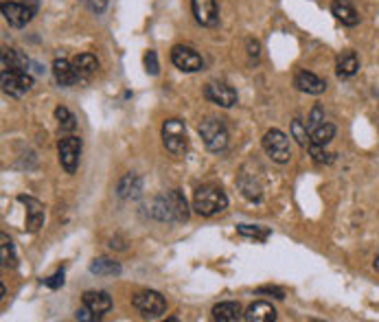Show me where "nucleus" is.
I'll list each match as a JSON object with an SVG mask.
<instances>
[{
    "mask_svg": "<svg viewBox=\"0 0 379 322\" xmlns=\"http://www.w3.org/2000/svg\"><path fill=\"white\" fill-rule=\"evenodd\" d=\"M145 69H147L151 77L160 73V64H158V58H156V51H147V55H145Z\"/></svg>",
    "mask_w": 379,
    "mask_h": 322,
    "instance_id": "obj_31",
    "label": "nucleus"
},
{
    "mask_svg": "<svg viewBox=\"0 0 379 322\" xmlns=\"http://www.w3.org/2000/svg\"><path fill=\"white\" fill-rule=\"evenodd\" d=\"M84 305L93 309L97 316H103L112 309V298L108 292H86L84 294Z\"/></svg>",
    "mask_w": 379,
    "mask_h": 322,
    "instance_id": "obj_19",
    "label": "nucleus"
},
{
    "mask_svg": "<svg viewBox=\"0 0 379 322\" xmlns=\"http://www.w3.org/2000/svg\"><path fill=\"white\" fill-rule=\"evenodd\" d=\"M239 188H241V193L246 195L248 199H252V202H259V199H261V186L254 182V177H250V180H248L246 173L239 175Z\"/></svg>",
    "mask_w": 379,
    "mask_h": 322,
    "instance_id": "obj_27",
    "label": "nucleus"
},
{
    "mask_svg": "<svg viewBox=\"0 0 379 322\" xmlns=\"http://www.w3.org/2000/svg\"><path fill=\"white\" fill-rule=\"evenodd\" d=\"M322 121H325V112H322V108L320 106H316L314 110H311V116H309V121H307V127L309 129H314L316 125H320Z\"/></svg>",
    "mask_w": 379,
    "mask_h": 322,
    "instance_id": "obj_33",
    "label": "nucleus"
},
{
    "mask_svg": "<svg viewBox=\"0 0 379 322\" xmlns=\"http://www.w3.org/2000/svg\"><path fill=\"white\" fill-rule=\"evenodd\" d=\"M213 318L219 322H239L243 320V307L239 303H219L213 307Z\"/></svg>",
    "mask_w": 379,
    "mask_h": 322,
    "instance_id": "obj_20",
    "label": "nucleus"
},
{
    "mask_svg": "<svg viewBox=\"0 0 379 322\" xmlns=\"http://www.w3.org/2000/svg\"><path fill=\"white\" fill-rule=\"evenodd\" d=\"M237 232L241 237H250V239H256V241H265L267 237H270V228H265V226L241 224V226H237Z\"/></svg>",
    "mask_w": 379,
    "mask_h": 322,
    "instance_id": "obj_28",
    "label": "nucleus"
},
{
    "mask_svg": "<svg viewBox=\"0 0 379 322\" xmlns=\"http://www.w3.org/2000/svg\"><path fill=\"white\" fill-rule=\"evenodd\" d=\"M263 149L274 162L285 164L292 158V147H289V138L281 129H267L263 136Z\"/></svg>",
    "mask_w": 379,
    "mask_h": 322,
    "instance_id": "obj_5",
    "label": "nucleus"
},
{
    "mask_svg": "<svg viewBox=\"0 0 379 322\" xmlns=\"http://www.w3.org/2000/svg\"><path fill=\"white\" fill-rule=\"evenodd\" d=\"M0 261H3V268H16V250H14V241H11L5 232L0 235Z\"/></svg>",
    "mask_w": 379,
    "mask_h": 322,
    "instance_id": "obj_26",
    "label": "nucleus"
},
{
    "mask_svg": "<svg viewBox=\"0 0 379 322\" xmlns=\"http://www.w3.org/2000/svg\"><path fill=\"white\" fill-rule=\"evenodd\" d=\"M18 202H22L27 206V230L38 232L44 226V215H47L44 204L40 202V199L31 197V195H18Z\"/></svg>",
    "mask_w": 379,
    "mask_h": 322,
    "instance_id": "obj_13",
    "label": "nucleus"
},
{
    "mask_svg": "<svg viewBox=\"0 0 379 322\" xmlns=\"http://www.w3.org/2000/svg\"><path fill=\"white\" fill-rule=\"evenodd\" d=\"M75 318H77V320H82V322H95V320H99V318H101V316H97V314L93 312V309H88V307L84 305V307H80V309H77Z\"/></svg>",
    "mask_w": 379,
    "mask_h": 322,
    "instance_id": "obj_34",
    "label": "nucleus"
},
{
    "mask_svg": "<svg viewBox=\"0 0 379 322\" xmlns=\"http://www.w3.org/2000/svg\"><path fill=\"white\" fill-rule=\"evenodd\" d=\"M292 136L298 140L300 147H309L311 136H309V132H307V125H305L300 119H294V121H292Z\"/></svg>",
    "mask_w": 379,
    "mask_h": 322,
    "instance_id": "obj_29",
    "label": "nucleus"
},
{
    "mask_svg": "<svg viewBox=\"0 0 379 322\" xmlns=\"http://www.w3.org/2000/svg\"><path fill=\"white\" fill-rule=\"evenodd\" d=\"M193 208L202 217H213L221 213V210H226L228 197L224 193V188L217 184H202L193 195Z\"/></svg>",
    "mask_w": 379,
    "mask_h": 322,
    "instance_id": "obj_2",
    "label": "nucleus"
},
{
    "mask_svg": "<svg viewBox=\"0 0 379 322\" xmlns=\"http://www.w3.org/2000/svg\"><path fill=\"white\" fill-rule=\"evenodd\" d=\"M338 77L340 79H349V77H353L355 73L360 71V60L358 55H355V51H342L338 55Z\"/></svg>",
    "mask_w": 379,
    "mask_h": 322,
    "instance_id": "obj_21",
    "label": "nucleus"
},
{
    "mask_svg": "<svg viewBox=\"0 0 379 322\" xmlns=\"http://www.w3.org/2000/svg\"><path fill=\"white\" fill-rule=\"evenodd\" d=\"M132 305L136 307L145 318H160L167 312L164 296L160 292H154V290H145V292L134 294Z\"/></svg>",
    "mask_w": 379,
    "mask_h": 322,
    "instance_id": "obj_6",
    "label": "nucleus"
},
{
    "mask_svg": "<svg viewBox=\"0 0 379 322\" xmlns=\"http://www.w3.org/2000/svg\"><path fill=\"white\" fill-rule=\"evenodd\" d=\"M58 151H60V162L64 166V171L75 173L77 166H80V158H82V138L80 136L62 138L58 145Z\"/></svg>",
    "mask_w": 379,
    "mask_h": 322,
    "instance_id": "obj_9",
    "label": "nucleus"
},
{
    "mask_svg": "<svg viewBox=\"0 0 379 322\" xmlns=\"http://www.w3.org/2000/svg\"><path fill=\"white\" fill-rule=\"evenodd\" d=\"M44 285L51 287V290H58V287H62L64 285V270H60L58 274L49 276V279H44Z\"/></svg>",
    "mask_w": 379,
    "mask_h": 322,
    "instance_id": "obj_35",
    "label": "nucleus"
},
{
    "mask_svg": "<svg viewBox=\"0 0 379 322\" xmlns=\"http://www.w3.org/2000/svg\"><path fill=\"white\" fill-rule=\"evenodd\" d=\"M309 153H311V158H314L316 162H331V156L325 151V147H320V145H314V143H309Z\"/></svg>",
    "mask_w": 379,
    "mask_h": 322,
    "instance_id": "obj_32",
    "label": "nucleus"
},
{
    "mask_svg": "<svg viewBox=\"0 0 379 322\" xmlns=\"http://www.w3.org/2000/svg\"><path fill=\"white\" fill-rule=\"evenodd\" d=\"M33 88V77L27 71H3V92L20 99Z\"/></svg>",
    "mask_w": 379,
    "mask_h": 322,
    "instance_id": "obj_7",
    "label": "nucleus"
},
{
    "mask_svg": "<svg viewBox=\"0 0 379 322\" xmlns=\"http://www.w3.org/2000/svg\"><path fill=\"white\" fill-rule=\"evenodd\" d=\"M55 116H58V121H60V129H62V132H73V129L77 127V121H75V116L71 114L69 108L60 106L58 110H55Z\"/></svg>",
    "mask_w": 379,
    "mask_h": 322,
    "instance_id": "obj_30",
    "label": "nucleus"
},
{
    "mask_svg": "<svg viewBox=\"0 0 379 322\" xmlns=\"http://www.w3.org/2000/svg\"><path fill=\"white\" fill-rule=\"evenodd\" d=\"M243 320L246 322H274L276 309L265 301H256L243 312Z\"/></svg>",
    "mask_w": 379,
    "mask_h": 322,
    "instance_id": "obj_17",
    "label": "nucleus"
},
{
    "mask_svg": "<svg viewBox=\"0 0 379 322\" xmlns=\"http://www.w3.org/2000/svg\"><path fill=\"white\" fill-rule=\"evenodd\" d=\"M90 272L97 274V276H119L121 274V263L108 259V257H99L90 263Z\"/></svg>",
    "mask_w": 379,
    "mask_h": 322,
    "instance_id": "obj_24",
    "label": "nucleus"
},
{
    "mask_svg": "<svg viewBox=\"0 0 379 322\" xmlns=\"http://www.w3.org/2000/svg\"><path fill=\"white\" fill-rule=\"evenodd\" d=\"M162 143L169 153L173 156H182L188 147V138H186V127L180 119H169L162 123Z\"/></svg>",
    "mask_w": 379,
    "mask_h": 322,
    "instance_id": "obj_4",
    "label": "nucleus"
},
{
    "mask_svg": "<svg viewBox=\"0 0 379 322\" xmlns=\"http://www.w3.org/2000/svg\"><path fill=\"white\" fill-rule=\"evenodd\" d=\"M204 97L208 99L210 103H215L219 108H232L237 103V92H235V88H230L226 84H206L204 88Z\"/></svg>",
    "mask_w": 379,
    "mask_h": 322,
    "instance_id": "obj_11",
    "label": "nucleus"
},
{
    "mask_svg": "<svg viewBox=\"0 0 379 322\" xmlns=\"http://www.w3.org/2000/svg\"><path fill=\"white\" fill-rule=\"evenodd\" d=\"M27 58L14 49L3 51V71H27Z\"/></svg>",
    "mask_w": 379,
    "mask_h": 322,
    "instance_id": "obj_25",
    "label": "nucleus"
},
{
    "mask_svg": "<svg viewBox=\"0 0 379 322\" xmlns=\"http://www.w3.org/2000/svg\"><path fill=\"white\" fill-rule=\"evenodd\" d=\"M151 215L160 221H175L182 224L188 219V204L180 188H171L164 195H158L151 204Z\"/></svg>",
    "mask_w": 379,
    "mask_h": 322,
    "instance_id": "obj_1",
    "label": "nucleus"
},
{
    "mask_svg": "<svg viewBox=\"0 0 379 322\" xmlns=\"http://www.w3.org/2000/svg\"><path fill=\"white\" fill-rule=\"evenodd\" d=\"M73 66H75L77 75H80V79H90L99 69V60L93 53H82L73 60Z\"/></svg>",
    "mask_w": 379,
    "mask_h": 322,
    "instance_id": "obj_22",
    "label": "nucleus"
},
{
    "mask_svg": "<svg viewBox=\"0 0 379 322\" xmlns=\"http://www.w3.org/2000/svg\"><path fill=\"white\" fill-rule=\"evenodd\" d=\"M140 191H143V180L140 175L136 173H127L119 180V186H117V193L121 199H136L140 197Z\"/></svg>",
    "mask_w": 379,
    "mask_h": 322,
    "instance_id": "obj_18",
    "label": "nucleus"
},
{
    "mask_svg": "<svg viewBox=\"0 0 379 322\" xmlns=\"http://www.w3.org/2000/svg\"><path fill=\"white\" fill-rule=\"evenodd\" d=\"M33 14H36V5L27 7V3H3V16L11 27L22 29L27 27Z\"/></svg>",
    "mask_w": 379,
    "mask_h": 322,
    "instance_id": "obj_10",
    "label": "nucleus"
},
{
    "mask_svg": "<svg viewBox=\"0 0 379 322\" xmlns=\"http://www.w3.org/2000/svg\"><path fill=\"white\" fill-rule=\"evenodd\" d=\"M53 77H55V82H58L60 86H64V88H71L77 82H82L80 75H77V71H75L73 62L64 60V58H58L53 62Z\"/></svg>",
    "mask_w": 379,
    "mask_h": 322,
    "instance_id": "obj_15",
    "label": "nucleus"
},
{
    "mask_svg": "<svg viewBox=\"0 0 379 322\" xmlns=\"http://www.w3.org/2000/svg\"><path fill=\"white\" fill-rule=\"evenodd\" d=\"M375 270L379 272V254H377V259H375Z\"/></svg>",
    "mask_w": 379,
    "mask_h": 322,
    "instance_id": "obj_36",
    "label": "nucleus"
},
{
    "mask_svg": "<svg viewBox=\"0 0 379 322\" xmlns=\"http://www.w3.org/2000/svg\"><path fill=\"white\" fill-rule=\"evenodd\" d=\"M197 132H199V136H202L208 151L219 153L228 147V129L221 123V119H213V116L204 119L202 123L197 125Z\"/></svg>",
    "mask_w": 379,
    "mask_h": 322,
    "instance_id": "obj_3",
    "label": "nucleus"
},
{
    "mask_svg": "<svg viewBox=\"0 0 379 322\" xmlns=\"http://www.w3.org/2000/svg\"><path fill=\"white\" fill-rule=\"evenodd\" d=\"M294 86L298 88L300 92H307V95H322L327 90V82L320 79L318 75L309 73V71H300L294 77Z\"/></svg>",
    "mask_w": 379,
    "mask_h": 322,
    "instance_id": "obj_14",
    "label": "nucleus"
},
{
    "mask_svg": "<svg viewBox=\"0 0 379 322\" xmlns=\"http://www.w3.org/2000/svg\"><path fill=\"white\" fill-rule=\"evenodd\" d=\"M193 16L197 25L202 27H217L219 22V11H217V0H191Z\"/></svg>",
    "mask_w": 379,
    "mask_h": 322,
    "instance_id": "obj_12",
    "label": "nucleus"
},
{
    "mask_svg": "<svg viewBox=\"0 0 379 322\" xmlns=\"http://www.w3.org/2000/svg\"><path fill=\"white\" fill-rule=\"evenodd\" d=\"M331 14L340 20L344 27H358L360 25V14L355 11V7L349 0H333L331 3Z\"/></svg>",
    "mask_w": 379,
    "mask_h": 322,
    "instance_id": "obj_16",
    "label": "nucleus"
},
{
    "mask_svg": "<svg viewBox=\"0 0 379 322\" xmlns=\"http://www.w3.org/2000/svg\"><path fill=\"white\" fill-rule=\"evenodd\" d=\"M171 62L175 69L182 73H197L204 69L202 55L193 51L191 47H182V44H178V47L171 49Z\"/></svg>",
    "mask_w": 379,
    "mask_h": 322,
    "instance_id": "obj_8",
    "label": "nucleus"
},
{
    "mask_svg": "<svg viewBox=\"0 0 379 322\" xmlns=\"http://www.w3.org/2000/svg\"><path fill=\"white\" fill-rule=\"evenodd\" d=\"M309 136H311V143H314V145L327 147L329 143L333 140V136H336V125L325 123V121H322L320 125H316L314 129H309Z\"/></svg>",
    "mask_w": 379,
    "mask_h": 322,
    "instance_id": "obj_23",
    "label": "nucleus"
}]
</instances>
